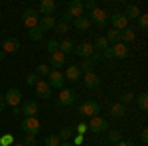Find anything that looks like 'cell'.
Wrapping results in <instances>:
<instances>
[{
  "mask_svg": "<svg viewBox=\"0 0 148 146\" xmlns=\"http://www.w3.org/2000/svg\"><path fill=\"white\" fill-rule=\"evenodd\" d=\"M34 87H36L38 97H42V99H49V97H51V87L47 85V81H42V79H40Z\"/></svg>",
  "mask_w": 148,
  "mask_h": 146,
  "instance_id": "5bb4252c",
  "label": "cell"
},
{
  "mask_svg": "<svg viewBox=\"0 0 148 146\" xmlns=\"http://www.w3.org/2000/svg\"><path fill=\"white\" fill-rule=\"evenodd\" d=\"M83 83H85V87L87 89H97L99 85H101V79L99 75H95V73H85V77H83Z\"/></svg>",
  "mask_w": 148,
  "mask_h": 146,
  "instance_id": "2e32d148",
  "label": "cell"
},
{
  "mask_svg": "<svg viewBox=\"0 0 148 146\" xmlns=\"http://www.w3.org/2000/svg\"><path fill=\"white\" fill-rule=\"evenodd\" d=\"M46 47H47L49 53H56V51H59V42H57V40H47Z\"/></svg>",
  "mask_w": 148,
  "mask_h": 146,
  "instance_id": "e575fe53",
  "label": "cell"
},
{
  "mask_svg": "<svg viewBox=\"0 0 148 146\" xmlns=\"http://www.w3.org/2000/svg\"><path fill=\"white\" fill-rule=\"evenodd\" d=\"M22 128H24V132H26V134L36 136L38 132H40V128H42V123H40V119H38V117H24Z\"/></svg>",
  "mask_w": 148,
  "mask_h": 146,
  "instance_id": "6da1fadb",
  "label": "cell"
},
{
  "mask_svg": "<svg viewBox=\"0 0 148 146\" xmlns=\"http://www.w3.org/2000/svg\"><path fill=\"white\" fill-rule=\"evenodd\" d=\"M49 71H51V67H49L47 63H40V65L36 67V75H38V77H44V75H49Z\"/></svg>",
  "mask_w": 148,
  "mask_h": 146,
  "instance_id": "f546056e",
  "label": "cell"
},
{
  "mask_svg": "<svg viewBox=\"0 0 148 146\" xmlns=\"http://www.w3.org/2000/svg\"><path fill=\"white\" fill-rule=\"evenodd\" d=\"M93 65H95V63H93L91 59L87 57V59H83V61H81V65H77V67H79V71H85V73H91V71H93Z\"/></svg>",
  "mask_w": 148,
  "mask_h": 146,
  "instance_id": "4dcf8cb0",
  "label": "cell"
},
{
  "mask_svg": "<svg viewBox=\"0 0 148 146\" xmlns=\"http://www.w3.org/2000/svg\"><path fill=\"white\" fill-rule=\"evenodd\" d=\"M95 8H97V2H95V0H87V2H83V10L93 12Z\"/></svg>",
  "mask_w": 148,
  "mask_h": 146,
  "instance_id": "60d3db41",
  "label": "cell"
},
{
  "mask_svg": "<svg viewBox=\"0 0 148 146\" xmlns=\"http://www.w3.org/2000/svg\"><path fill=\"white\" fill-rule=\"evenodd\" d=\"M103 57H107V59H114V56H113V47H107L105 51L101 53Z\"/></svg>",
  "mask_w": 148,
  "mask_h": 146,
  "instance_id": "ee69618b",
  "label": "cell"
},
{
  "mask_svg": "<svg viewBox=\"0 0 148 146\" xmlns=\"http://www.w3.org/2000/svg\"><path fill=\"white\" fill-rule=\"evenodd\" d=\"M22 24L26 26V28H28V30L36 28V26L40 24L38 10H34V8H28V10H24V14H22Z\"/></svg>",
  "mask_w": 148,
  "mask_h": 146,
  "instance_id": "7a4b0ae2",
  "label": "cell"
},
{
  "mask_svg": "<svg viewBox=\"0 0 148 146\" xmlns=\"http://www.w3.org/2000/svg\"><path fill=\"white\" fill-rule=\"evenodd\" d=\"M81 144H83V136L77 134L75 138H73V146H81Z\"/></svg>",
  "mask_w": 148,
  "mask_h": 146,
  "instance_id": "bcb514c9",
  "label": "cell"
},
{
  "mask_svg": "<svg viewBox=\"0 0 148 146\" xmlns=\"http://www.w3.org/2000/svg\"><path fill=\"white\" fill-rule=\"evenodd\" d=\"M134 38H136V30H134V28H125V30L121 32V42H123L125 45L130 44Z\"/></svg>",
  "mask_w": 148,
  "mask_h": 146,
  "instance_id": "603a6c76",
  "label": "cell"
},
{
  "mask_svg": "<svg viewBox=\"0 0 148 146\" xmlns=\"http://www.w3.org/2000/svg\"><path fill=\"white\" fill-rule=\"evenodd\" d=\"M24 146H38V140H36V136H30V134H26V138H24Z\"/></svg>",
  "mask_w": 148,
  "mask_h": 146,
  "instance_id": "f35d334b",
  "label": "cell"
},
{
  "mask_svg": "<svg viewBox=\"0 0 148 146\" xmlns=\"http://www.w3.org/2000/svg\"><path fill=\"white\" fill-rule=\"evenodd\" d=\"M107 42H109V45H114L121 42V32L119 30H109V34H107Z\"/></svg>",
  "mask_w": 148,
  "mask_h": 146,
  "instance_id": "83f0119b",
  "label": "cell"
},
{
  "mask_svg": "<svg viewBox=\"0 0 148 146\" xmlns=\"http://www.w3.org/2000/svg\"><path fill=\"white\" fill-rule=\"evenodd\" d=\"M107 140H109V142H119V140H121V130H109Z\"/></svg>",
  "mask_w": 148,
  "mask_h": 146,
  "instance_id": "74e56055",
  "label": "cell"
},
{
  "mask_svg": "<svg viewBox=\"0 0 148 146\" xmlns=\"http://www.w3.org/2000/svg\"><path fill=\"white\" fill-rule=\"evenodd\" d=\"M140 140H142V142H144V146H146V142H148V130H146V128L142 130V134H140Z\"/></svg>",
  "mask_w": 148,
  "mask_h": 146,
  "instance_id": "7dc6e473",
  "label": "cell"
},
{
  "mask_svg": "<svg viewBox=\"0 0 148 146\" xmlns=\"http://www.w3.org/2000/svg\"><path fill=\"white\" fill-rule=\"evenodd\" d=\"M53 30H56L59 36H63V34H67L69 32V26L65 22H56V26H53Z\"/></svg>",
  "mask_w": 148,
  "mask_h": 146,
  "instance_id": "836d02e7",
  "label": "cell"
},
{
  "mask_svg": "<svg viewBox=\"0 0 148 146\" xmlns=\"http://www.w3.org/2000/svg\"><path fill=\"white\" fill-rule=\"evenodd\" d=\"M73 47H75V45H73L71 40H61V42H59V51H61L63 56H65V53H71Z\"/></svg>",
  "mask_w": 148,
  "mask_h": 146,
  "instance_id": "4316f807",
  "label": "cell"
},
{
  "mask_svg": "<svg viewBox=\"0 0 148 146\" xmlns=\"http://www.w3.org/2000/svg\"><path fill=\"white\" fill-rule=\"evenodd\" d=\"M2 99H4L6 105H10L12 109H14V107H20V105H22V91L20 89H8Z\"/></svg>",
  "mask_w": 148,
  "mask_h": 146,
  "instance_id": "5b68a950",
  "label": "cell"
},
{
  "mask_svg": "<svg viewBox=\"0 0 148 146\" xmlns=\"http://www.w3.org/2000/svg\"><path fill=\"white\" fill-rule=\"evenodd\" d=\"M56 10H57V6L53 0H40V4H38V12H42L44 16H53Z\"/></svg>",
  "mask_w": 148,
  "mask_h": 146,
  "instance_id": "30bf717a",
  "label": "cell"
},
{
  "mask_svg": "<svg viewBox=\"0 0 148 146\" xmlns=\"http://www.w3.org/2000/svg\"><path fill=\"white\" fill-rule=\"evenodd\" d=\"M63 63H65V56H63L61 51H56V53H51V56H49V65H51V67L59 69Z\"/></svg>",
  "mask_w": 148,
  "mask_h": 146,
  "instance_id": "44dd1931",
  "label": "cell"
},
{
  "mask_svg": "<svg viewBox=\"0 0 148 146\" xmlns=\"http://www.w3.org/2000/svg\"><path fill=\"white\" fill-rule=\"evenodd\" d=\"M38 81H40V77H38L36 73H32V75H28V77H26V83H30V85H36Z\"/></svg>",
  "mask_w": 148,
  "mask_h": 146,
  "instance_id": "7bdbcfd3",
  "label": "cell"
},
{
  "mask_svg": "<svg viewBox=\"0 0 148 146\" xmlns=\"http://www.w3.org/2000/svg\"><path fill=\"white\" fill-rule=\"evenodd\" d=\"M132 99H134V95H132L130 91H126V93H123V95H121V105H125V103H130Z\"/></svg>",
  "mask_w": 148,
  "mask_h": 146,
  "instance_id": "ab89813d",
  "label": "cell"
},
{
  "mask_svg": "<svg viewBox=\"0 0 148 146\" xmlns=\"http://www.w3.org/2000/svg\"><path fill=\"white\" fill-rule=\"evenodd\" d=\"M87 130H89V128H87V124H85V123H79L77 126H75V132H77V134H81V136L85 134Z\"/></svg>",
  "mask_w": 148,
  "mask_h": 146,
  "instance_id": "b9f144b4",
  "label": "cell"
},
{
  "mask_svg": "<svg viewBox=\"0 0 148 146\" xmlns=\"http://www.w3.org/2000/svg\"><path fill=\"white\" fill-rule=\"evenodd\" d=\"M109 114H111L113 119H123L126 114V107L121 105V103H114V105H111V109H109Z\"/></svg>",
  "mask_w": 148,
  "mask_h": 146,
  "instance_id": "e0dca14e",
  "label": "cell"
},
{
  "mask_svg": "<svg viewBox=\"0 0 148 146\" xmlns=\"http://www.w3.org/2000/svg\"><path fill=\"white\" fill-rule=\"evenodd\" d=\"M28 34H30V40H34V42H42V38L46 36V32H44V30L40 28V24H38V26H36V28H32Z\"/></svg>",
  "mask_w": 148,
  "mask_h": 146,
  "instance_id": "484cf974",
  "label": "cell"
},
{
  "mask_svg": "<svg viewBox=\"0 0 148 146\" xmlns=\"http://www.w3.org/2000/svg\"><path fill=\"white\" fill-rule=\"evenodd\" d=\"M59 146H73L71 142H59Z\"/></svg>",
  "mask_w": 148,
  "mask_h": 146,
  "instance_id": "816d5d0a",
  "label": "cell"
},
{
  "mask_svg": "<svg viewBox=\"0 0 148 146\" xmlns=\"http://www.w3.org/2000/svg\"><path fill=\"white\" fill-rule=\"evenodd\" d=\"M20 112H22L24 117H36V112H38V103L36 101H22Z\"/></svg>",
  "mask_w": 148,
  "mask_h": 146,
  "instance_id": "4fadbf2b",
  "label": "cell"
},
{
  "mask_svg": "<svg viewBox=\"0 0 148 146\" xmlns=\"http://www.w3.org/2000/svg\"><path fill=\"white\" fill-rule=\"evenodd\" d=\"M101 111V105L97 101H87L83 103L79 107V114L81 117H89V119H93V117H97V112Z\"/></svg>",
  "mask_w": 148,
  "mask_h": 146,
  "instance_id": "277c9868",
  "label": "cell"
},
{
  "mask_svg": "<svg viewBox=\"0 0 148 146\" xmlns=\"http://www.w3.org/2000/svg\"><path fill=\"white\" fill-rule=\"evenodd\" d=\"M126 16V20H138V16H140V8H138L136 4H128L126 6V10L123 12Z\"/></svg>",
  "mask_w": 148,
  "mask_h": 146,
  "instance_id": "7402d4cb",
  "label": "cell"
},
{
  "mask_svg": "<svg viewBox=\"0 0 148 146\" xmlns=\"http://www.w3.org/2000/svg\"><path fill=\"white\" fill-rule=\"evenodd\" d=\"M75 99H77V93L73 89H61L59 95H57V103H59L61 107H73Z\"/></svg>",
  "mask_w": 148,
  "mask_h": 146,
  "instance_id": "3957f363",
  "label": "cell"
},
{
  "mask_svg": "<svg viewBox=\"0 0 148 146\" xmlns=\"http://www.w3.org/2000/svg\"><path fill=\"white\" fill-rule=\"evenodd\" d=\"M59 142H61V140L57 138V134H49V136L44 138V144L46 146H59Z\"/></svg>",
  "mask_w": 148,
  "mask_h": 146,
  "instance_id": "d6a6232c",
  "label": "cell"
},
{
  "mask_svg": "<svg viewBox=\"0 0 148 146\" xmlns=\"http://www.w3.org/2000/svg\"><path fill=\"white\" fill-rule=\"evenodd\" d=\"M53 26H56V18H53V16H44V18L40 20V28H42L44 32L53 30Z\"/></svg>",
  "mask_w": 148,
  "mask_h": 146,
  "instance_id": "cb8c5ba5",
  "label": "cell"
},
{
  "mask_svg": "<svg viewBox=\"0 0 148 146\" xmlns=\"http://www.w3.org/2000/svg\"><path fill=\"white\" fill-rule=\"evenodd\" d=\"M57 138H59L61 142H67L69 138H73V128H61L59 134H57Z\"/></svg>",
  "mask_w": 148,
  "mask_h": 146,
  "instance_id": "f1b7e54d",
  "label": "cell"
},
{
  "mask_svg": "<svg viewBox=\"0 0 148 146\" xmlns=\"http://www.w3.org/2000/svg\"><path fill=\"white\" fill-rule=\"evenodd\" d=\"M73 26H75L79 32H87V30L91 28V20H89L87 16H79V18L73 20Z\"/></svg>",
  "mask_w": 148,
  "mask_h": 146,
  "instance_id": "d6986e66",
  "label": "cell"
},
{
  "mask_svg": "<svg viewBox=\"0 0 148 146\" xmlns=\"http://www.w3.org/2000/svg\"><path fill=\"white\" fill-rule=\"evenodd\" d=\"M4 107H6V103H4V99L0 97V111H4Z\"/></svg>",
  "mask_w": 148,
  "mask_h": 146,
  "instance_id": "f907efd6",
  "label": "cell"
},
{
  "mask_svg": "<svg viewBox=\"0 0 148 146\" xmlns=\"http://www.w3.org/2000/svg\"><path fill=\"white\" fill-rule=\"evenodd\" d=\"M138 28H140L142 32H146V28H148V16L146 14H140V16H138Z\"/></svg>",
  "mask_w": 148,
  "mask_h": 146,
  "instance_id": "8d00e7d4",
  "label": "cell"
},
{
  "mask_svg": "<svg viewBox=\"0 0 148 146\" xmlns=\"http://www.w3.org/2000/svg\"><path fill=\"white\" fill-rule=\"evenodd\" d=\"M107 47H111V45H109V42H107V38H105V36H99V38L95 40V44H93V49H95V51H99V53H103Z\"/></svg>",
  "mask_w": 148,
  "mask_h": 146,
  "instance_id": "d4e9b609",
  "label": "cell"
},
{
  "mask_svg": "<svg viewBox=\"0 0 148 146\" xmlns=\"http://www.w3.org/2000/svg\"><path fill=\"white\" fill-rule=\"evenodd\" d=\"M47 77H49V81H47V85H49V87L59 89V91L63 89V81H65V77H63V73H61L59 69H51Z\"/></svg>",
  "mask_w": 148,
  "mask_h": 146,
  "instance_id": "52a82bcc",
  "label": "cell"
},
{
  "mask_svg": "<svg viewBox=\"0 0 148 146\" xmlns=\"http://www.w3.org/2000/svg\"><path fill=\"white\" fill-rule=\"evenodd\" d=\"M67 14L73 20L79 18V16H83V2H81V0H71L67 4Z\"/></svg>",
  "mask_w": 148,
  "mask_h": 146,
  "instance_id": "7c38bea8",
  "label": "cell"
},
{
  "mask_svg": "<svg viewBox=\"0 0 148 146\" xmlns=\"http://www.w3.org/2000/svg\"><path fill=\"white\" fill-rule=\"evenodd\" d=\"M20 49V40L18 38H6L2 42V51L4 53H16Z\"/></svg>",
  "mask_w": 148,
  "mask_h": 146,
  "instance_id": "8fae6325",
  "label": "cell"
},
{
  "mask_svg": "<svg viewBox=\"0 0 148 146\" xmlns=\"http://www.w3.org/2000/svg\"><path fill=\"white\" fill-rule=\"evenodd\" d=\"M63 77L65 79H69V81H79L81 79V71H79V67L77 65H69L67 69H65V73H63Z\"/></svg>",
  "mask_w": 148,
  "mask_h": 146,
  "instance_id": "ac0fdd59",
  "label": "cell"
},
{
  "mask_svg": "<svg viewBox=\"0 0 148 146\" xmlns=\"http://www.w3.org/2000/svg\"><path fill=\"white\" fill-rule=\"evenodd\" d=\"M71 20H73V18H71V16H69L67 12H65V14H63V22L67 24V22H71Z\"/></svg>",
  "mask_w": 148,
  "mask_h": 146,
  "instance_id": "681fc988",
  "label": "cell"
},
{
  "mask_svg": "<svg viewBox=\"0 0 148 146\" xmlns=\"http://www.w3.org/2000/svg\"><path fill=\"white\" fill-rule=\"evenodd\" d=\"M111 24H113V30H119V32H123L125 28H128V20H126V16L123 12H114L111 16Z\"/></svg>",
  "mask_w": 148,
  "mask_h": 146,
  "instance_id": "9c48e42d",
  "label": "cell"
},
{
  "mask_svg": "<svg viewBox=\"0 0 148 146\" xmlns=\"http://www.w3.org/2000/svg\"><path fill=\"white\" fill-rule=\"evenodd\" d=\"M111 47H113V56H114V57H119V59H125V57L128 56V47H126L123 42H119V44L111 45Z\"/></svg>",
  "mask_w": 148,
  "mask_h": 146,
  "instance_id": "ffe728a7",
  "label": "cell"
},
{
  "mask_svg": "<svg viewBox=\"0 0 148 146\" xmlns=\"http://www.w3.org/2000/svg\"><path fill=\"white\" fill-rule=\"evenodd\" d=\"M12 146H24V144H22V142H14Z\"/></svg>",
  "mask_w": 148,
  "mask_h": 146,
  "instance_id": "db71d44e",
  "label": "cell"
},
{
  "mask_svg": "<svg viewBox=\"0 0 148 146\" xmlns=\"http://www.w3.org/2000/svg\"><path fill=\"white\" fill-rule=\"evenodd\" d=\"M101 53H99V51H93V56L91 57H89V59H91V61H93V63H97V61H101Z\"/></svg>",
  "mask_w": 148,
  "mask_h": 146,
  "instance_id": "f6af8a7d",
  "label": "cell"
},
{
  "mask_svg": "<svg viewBox=\"0 0 148 146\" xmlns=\"http://www.w3.org/2000/svg\"><path fill=\"white\" fill-rule=\"evenodd\" d=\"M4 57H6V53H4V51L0 49V59H4Z\"/></svg>",
  "mask_w": 148,
  "mask_h": 146,
  "instance_id": "f5cc1de1",
  "label": "cell"
},
{
  "mask_svg": "<svg viewBox=\"0 0 148 146\" xmlns=\"http://www.w3.org/2000/svg\"><path fill=\"white\" fill-rule=\"evenodd\" d=\"M14 144V136L12 134H2L0 136V146H12Z\"/></svg>",
  "mask_w": 148,
  "mask_h": 146,
  "instance_id": "d590c367",
  "label": "cell"
},
{
  "mask_svg": "<svg viewBox=\"0 0 148 146\" xmlns=\"http://www.w3.org/2000/svg\"><path fill=\"white\" fill-rule=\"evenodd\" d=\"M136 103H138V109H140V111H146L148 109V95L146 93H140L138 99H136Z\"/></svg>",
  "mask_w": 148,
  "mask_h": 146,
  "instance_id": "1f68e13d",
  "label": "cell"
},
{
  "mask_svg": "<svg viewBox=\"0 0 148 146\" xmlns=\"http://www.w3.org/2000/svg\"><path fill=\"white\" fill-rule=\"evenodd\" d=\"M116 146H134V142H130V140H119Z\"/></svg>",
  "mask_w": 148,
  "mask_h": 146,
  "instance_id": "c3c4849f",
  "label": "cell"
},
{
  "mask_svg": "<svg viewBox=\"0 0 148 146\" xmlns=\"http://www.w3.org/2000/svg\"><path fill=\"white\" fill-rule=\"evenodd\" d=\"M91 22H95L97 26H105V24L109 22V14H107V10H103V8H95L93 12H89V16H87Z\"/></svg>",
  "mask_w": 148,
  "mask_h": 146,
  "instance_id": "ba28073f",
  "label": "cell"
},
{
  "mask_svg": "<svg viewBox=\"0 0 148 146\" xmlns=\"http://www.w3.org/2000/svg\"><path fill=\"white\" fill-rule=\"evenodd\" d=\"M87 128L91 130V132H105L107 128H109V123H107V119H103V117H93L89 124H87Z\"/></svg>",
  "mask_w": 148,
  "mask_h": 146,
  "instance_id": "8992f818",
  "label": "cell"
},
{
  "mask_svg": "<svg viewBox=\"0 0 148 146\" xmlns=\"http://www.w3.org/2000/svg\"><path fill=\"white\" fill-rule=\"evenodd\" d=\"M93 44H89V42H83V44H79L77 47H75V53L77 56H81L83 59H87V57H91L93 56Z\"/></svg>",
  "mask_w": 148,
  "mask_h": 146,
  "instance_id": "9a60e30c",
  "label": "cell"
}]
</instances>
